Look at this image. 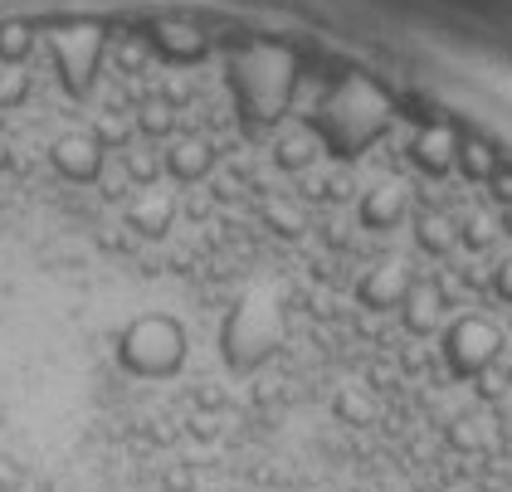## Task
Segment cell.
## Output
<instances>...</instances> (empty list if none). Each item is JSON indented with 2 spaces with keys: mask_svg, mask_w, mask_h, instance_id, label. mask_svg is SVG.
I'll use <instances>...</instances> for the list:
<instances>
[{
  "mask_svg": "<svg viewBox=\"0 0 512 492\" xmlns=\"http://www.w3.org/2000/svg\"><path fill=\"white\" fill-rule=\"evenodd\" d=\"M118 361L122 371H132L137 380H166L186 366V327L176 317L147 312L137 322H127L118 337Z\"/></svg>",
  "mask_w": 512,
  "mask_h": 492,
  "instance_id": "obj_1",
  "label": "cell"
},
{
  "mask_svg": "<svg viewBox=\"0 0 512 492\" xmlns=\"http://www.w3.org/2000/svg\"><path fill=\"white\" fill-rule=\"evenodd\" d=\"M220 351L230 361V371H259L269 356L278 351V312L264 303H239L225 322V337H220Z\"/></svg>",
  "mask_w": 512,
  "mask_h": 492,
  "instance_id": "obj_2",
  "label": "cell"
}]
</instances>
